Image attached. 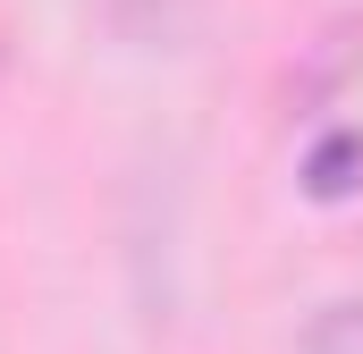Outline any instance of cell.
I'll return each mask as SVG.
<instances>
[{
    "instance_id": "1",
    "label": "cell",
    "mask_w": 363,
    "mask_h": 354,
    "mask_svg": "<svg viewBox=\"0 0 363 354\" xmlns=\"http://www.w3.org/2000/svg\"><path fill=\"white\" fill-rule=\"evenodd\" d=\"M355 177H363V135L355 127H330V135L304 152V194H321V202L355 194Z\"/></svg>"
},
{
    "instance_id": "2",
    "label": "cell",
    "mask_w": 363,
    "mask_h": 354,
    "mask_svg": "<svg viewBox=\"0 0 363 354\" xmlns=\"http://www.w3.org/2000/svg\"><path fill=\"white\" fill-rule=\"evenodd\" d=\"M304 354H363V295L321 304V312H313V329H304Z\"/></svg>"
}]
</instances>
